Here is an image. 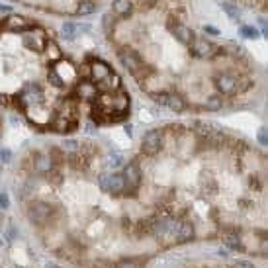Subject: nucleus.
<instances>
[{"instance_id":"7ed1b4c3","label":"nucleus","mask_w":268,"mask_h":268,"mask_svg":"<svg viewBox=\"0 0 268 268\" xmlns=\"http://www.w3.org/2000/svg\"><path fill=\"white\" fill-rule=\"evenodd\" d=\"M108 157L100 147L73 141L28 153L20 163L22 209L53 255L84 268H143L160 247L155 218L137 200L102 186Z\"/></svg>"},{"instance_id":"0eeeda50","label":"nucleus","mask_w":268,"mask_h":268,"mask_svg":"<svg viewBox=\"0 0 268 268\" xmlns=\"http://www.w3.org/2000/svg\"><path fill=\"white\" fill-rule=\"evenodd\" d=\"M239 4H245L248 8H255V10L264 12L266 10V0H235Z\"/></svg>"},{"instance_id":"20e7f679","label":"nucleus","mask_w":268,"mask_h":268,"mask_svg":"<svg viewBox=\"0 0 268 268\" xmlns=\"http://www.w3.org/2000/svg\"><path fill=\"white\" fill-rule=\"evenodd\" d=\"M0 106L43 133L67 135L79 128V65L40 20L0 16Z\"/></svg>"},{"instance_id":"423d86ee","label":"nucleus","mask_w":268,"mask_h":268,"mask_svg":"<svg viewBox=\"0 0 268 268\" xmlns=\"http://www.w3.org/2000/svg\"><path fill=\"white\" fill-rule=\"evenodd\" d=\"M31 10L57 16H84L98 8L104 0H14Z\"/></svg>"},{"instance_id":"6e6552de","label":"nucleus","mask_w":268,"mask_h":268,"mask_svg":"<svg viewBox=\"0 0 268 268\" xmlns=\"http://www.w3.org/2000/svg\"><path fill=\"white\" fill-rule=\"evenodd\" d=\"M0 129H2V123H0Z\"/></svg>"},{"instance_id":"f03ea898","label":"nucleus","mask_w":268,"mask_h":268,"mask_svg":"<svg viewBox=\"0 0 268 268\" xmlns=\"http://www.w3.org/2000/svg\"><path fill=\"white\" fill-rule=\"evenodd\" d=\"M104 30L129 77L170 110L218 112L258 86L248 51L196 0H112Z\"/></svg>"},{"instance_id":"f257e3e1","label":"nucleus","mask_w":268,"mask_h":268,"mask_svg":"<svg viewBox=\"0 0 268 268\" xmlns=\"http://www.w3.org/2000/svg\"><path fill=\"white\" fill-rule=\"evenodd\" d=\"M135 200L169 223L176 245L219 239L243 253L264 251V160L209 128L169 126L141 141Z\"/></svg>"},{"instance_id":"39448f33","label":"nucleus","mask_w":268,"mask_h":268,"mask_svg":"<svg viewBox=\"0 0 268 268\" xmlns=\"http://www.w3.org/2000/svg\"><path fill=\"white\" fill-rule=\"evenodd\" d=\"M80 98L94 123L112 126L129 118V94L116 69L98 55L80 61Z\"/></svg>"}]
</instances>
